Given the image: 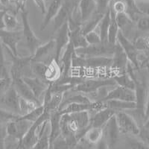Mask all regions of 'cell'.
<instances>
[{"label":"cell","mask_w":149,"mask_h":149,"mask_svg":"<svg viewBox=\"0 0 149 149\" xmlns=\"http://www.w3.org/2000/svg\"><path fill=\"white\" fill-rule=\"evenodd\" d=\"M115 45L107 42H102L95 45H88L84 48L74 49L75 54L82 58L107 57L112 58L115 50Z\"/></svg>","instance_id":"1"},{"label":"cell","mask_w":149,"mask_h":149,"mask_svg":"<svg viewBox=\"0 0 149 149\" xmlns=\"http://www.w3.org/2000/svg\"><path fill=\"white\" fill-rule=\"evenodd\" d=\"M5 29L7 31H17L18 27V20L14 14L10 11H6L4 16Z\"/></svg>","instance_id":"33"},{"label":"cell","mask_w":149,"mask_h":149,"mask_svg":"<svg viewBox=\"0 0 149 149\" xmlns=\"http://www.w3.org/2000/svg\"><path fill=\"white\" fill-rule=\"evenodd\" d=\"M102 102H104V108L112 109L116 111H125L136 108V103L134 102H125L120 100H107Z\"/></svg>","instance_id":"23"},{"label":"cell","mask_w":149,"mask_h":149,"mask_svg":"<svg viewBox=\"0 0 149 149\" xmlns=\"http://www.w3.org/2000/svg\"><path fill=\"white\" fill-rule=\"evenodd\" d=\"M116 42L123 49L129 62L132 63L133 66H135L136 68L139 69V63H138V54H139L138 51L135 49L132 42L125 35H124L120 30L117 34Z\"/></svg>","instance_id":"8"},{"label":"cell","mask_w":149,"mask_h":149,"mask_svg":"<svg viewBox=\"0 0 149 149\" xmlns=\"http://www.w3.org/2000/svg\"><path fill=\"white\" fill-rule=\"evenodd\" d=\"M39 104L36 103V102H32V101H29L26 98H23L19 96V116H24L26 114L29 113V112L35 109L36 107H38Z\"/></svg>","instance_id":"32"},{"label":"cell","mask_w":149,"mask_h":149,"mask_svg":"<svg viewBox=\"0 0 149 149\" xmlns=\"http://www.w3.org/2000/svg\"><path fill=\"white\" fill-rule=\"evenodd\" d=\"M115 118L120 133L138 136L139 127L132 116L125 111H117L115 113Z\"/></svg>","instance_id":"5"},{"label":"cell","mask_w":149,"mask_h":149,"mask_svg":"<svg viewBox=\"0 0 149 149\" xmlns=\"http://www.w3.org/2000/svg\"><path fill=\"white\" fill-rule=\"evenodd\" d=\"M8 78H10V72L8 69L7 63L5 61L3 46L0 41V79H8Z\"/></svg>","instance_id":"34"},{"label":"cell","mask_w":149,"mask_h":149,"mask_svg":"<svg viewBox=\"0 0 149 149\" xmlns=\"http://www.w3.org/2000/svg\"><path fill=\"white\" fill-rule=\"evenodd\" d=\"M116 21L119 30L122 32L124 30H125L126 28H128L129 26H131L134 22L126 13L116 14Z\"/></svg>","instance_id":"35"},{"label":"cell","mask_w":149,"mask_h":149,"mask_svg":"<svg viewBox=\"0 0 149 149\" xmlns=\"http://www.w3.org/2000/svg\"><path fill=\"white\" fill-rule=\"evenodd\" d=\"M148 121L139 126V131L138 136H140L142 142H146V144H148Z\"/></svg>","instance_id":"46"},{"label":"cell","mask_w":149,"mask_h":149,"mask_svg":"<svg viewBox=\"0 0 149 149\" xmlns=\"http://www.w3.org/2000/svg\"><path fill=\"white\" fill-rule=\"evenodd\" d=\"M61 113L58 110L50 113L49 119L50 146L52 142L61 136Z\"/></svg>","instance_id":"17"},{"label":"cell","mask_w":149,"mask_h":149,"mask_svg":"<svg viewBox=\"0 0 149 149\" xmlns=\"http://www.w3.org/2000/svg\"><path fill=\"white\" fill-rule=\"evenodd\" d=\"M81 27L74 29V30L70 31V42L73 45L74 49L84 48L88 46V43L85 39V36L82 34Z\"/></svg>","instance_id":"25"},{"label":"cell","mask_w":149,"mask_h":149,"mask_svg":"<svg viewBox=\"0 0 149 149\" xmlns=\"http://www.w3.org/2000/svg\"><path fill=\"white\" fill-rule=\"evenodd\" d=\"M21 116L14 114L8 110L0 107V124L6 125L10 121H14L17 119Z\"/></svg>","instance_id":"40"},{"label":"cell","mask_w":149,"mask_h":149,"mask_svg":"<svg viewBox=\"0 0 149 149\" xmlns=\"http://www.w3.org/2000/svg\"><path fill=\"white\" fill-rule=\"evenodd\" d=\"M112 78L114 80L116 85L130 89V90H134L135 89V82L126 72L124 73H119L118 74H116L112 77Z\"/></svg>","instance_id":"29"},{"label":"cell","mask_w":149,"mask_h":149,"mask_svg":"<svg viewBox=\"0 0 149 149\" xmlns=\"http://www.w3.org/2000/svg\"><path fill=\"white\" fill-rule=\"evenodd\" d=\"M110 21L108 28V31H107V42H109L110 44L115 45L116 43L117 34L119 33V29L118 27L116 21V14L113 12V9L111 8V6H110Z\"/></svg>","instance_id":"24"},{"label":"cell","mask_w":149,"mask_h":149,"mask_svg":"<svg viewBox=\"0 0 149 149\" xmlns=\"http://www.w3.org/2000/svg\"><path fill=\"white\" fill-rule=\"evenodd\" d=\"M110 6L116 14L125 13L126 11V5L123 0H117L114 2H112Z\"/></svg>","instance_id":"45"},{"label":"cell","mask_w":149,"mask_h":149,"mask_svg":"<svg viewBox=\"0 0 149 149\" xmlns=\"http://www.w3.org/2000/svg\"><path fill=\"white\" fill-rule=\"evenodd\" d=\"M117 111L112 109L105 108L95 112L93 118H90V126L92 127H103L107 121L113 116Z\"/></svg>","instance_id":"18"},{"label":"cell","mask_w":149,"mask_h":149,"mask_svg":"<svg viewBox=\"0 0 149 149\" xmlns=\"http://www.w3.org/2000/svg\"><path fill=\"white\" fill-rule=\"evenodd\" d=\"M43 112H44V107H43V105L41 104L39 105L38 107H37L33 110H31V112H29V113L24 116H21L20 118L33 123V122H34L36 120L39 119L40 117L42 116V114L43 113Z\"/></svg>","instance_id":"37"},{"label":"cell","mask_w":149,"mask_h":149,"mask_svg":"<svg viewBox=\"0 0 149 149\" xmlns=\"http://www.w3.org/2000/svg\"><path fill=\"white\" fill-rule=\"evenodd\" d=\"M12 85L11 78L8 79H0V95L5 93Z\"/></svg>","instance_id":"49"},{"label":"cell","mask_w":149,"mask_h":149,"mask_svg":"<svg viewBox=\"0 0 149 149\" xmlns=\"http://www.w3.org/2000/svg\"><path fill=\"white\" fill-rule=\"evenodd\" d=\"M63 0H53L50 3L49 8L46 9L45 17L42 24L40 25V31H43L46 29L49 24L51 22L59 11L61 5L63 4Z\"/></svg>","instance_id":"21"},{"label":"cell","mask_w":149,"mask_h":149,"mask_svg":"<svg viewBox=\"0 0 149 149\" xmlns=\"http://www.w3.org/2000/svg\"><path fill=\"white\" fill-rule=\"evenodd\" d=\"M133 45L138 52L148 53V37H139L132 42Z\"/></svg>","instance_id":"38"},{"label":"cell","mask_w":149,"mask_h":149,"mask_svg":"<svg viewBox=\"0 0 149 149\" xmlns=\"http://www.w3.org/2000/svg\"><path fill=\"white\" fill-rule=\"evenodd\" d=\"M135 2L137 3V2H148V0H135Z\"/></svg>","instance_id":"55"},{"label":"cell","mask_w":149,"mask_h":149,"mask_svg":"<svg viewBox=\"0 0 149 149\" xmlns=\"http://www.w3.org/2000/svg\"><path fill=\"white\" fill-rule=\"evenodd\" d=\"M103 15L98 14H94L88 20H86V22H83L81 27V30L84 35H85L87 33L90 32L92 31L95 30L97 27H98V24L100 22L101 19H102Z\"/></svg>","instance_id":"30"},{"label":"cell","mask_w":149,"mask_h":149,"mask_svg":"<svg viewBox=\"0 0 149 149\" xmlns=\"http://www.w3.org/2000/svg\"><path fill=\"white\" fill-rule=\"evenodd\" d=\"M136 26L139 30L148 32L149 29V19L148 15H142V17H139L136 21Z\"/></svg>","instance_id":"43"},{"label":"cell","mask_w":149,"mask_h":149,"mask_svg":"<svg viewBox=\"0 0 149 149\" xmlns=\"http://www.w3.org/2000/svg\"><path fill=\"white\" fill-rule=\"evenodd\" d=\"M128 63V59L124 52L123 49H122L120 45L116 42L114 53L112 56L111 69L117 70L120 73L125 72Z\"/></svg>","instance_id":"14"},{"label":"cell","mask_w":149,"mask_h":149,"mask_svg":"<svg viewBox=\"0 0 149 149\" xmlns=\"http://www.w3.org/2000/svg\"><path fill=\"white\" fill-rule=\"evenodd\" d=\"M48 63L45 62H32L31 65V70L37 78L44 79V73ZM45 80V79H44Z\"/></svg>","instance_id":"39"},{"label":"cell","mask_w":149,"mask_h":149,"mask_svg":"<svg viewBox=\"0 0 149 149\" xmlns=\"http://www.w3.org/2000/svg\"><path fill=\"white\" fill-rule=\"evenodd\" d=\"M77 9L83 23L95 14V0H79Z\"/></svg>","instance_id":"19"},{"label":"cell","mask_w":149,"mask_h":149,"mask_svg":"<svg viewBox=\"0 0 149 149\" xmlns=\"http://www.w3.org/2000/svg\"><path fill=\"white\" fill-rule=\"evenodd\" d=\"M19 95L13 86H10L3 94L0 95V103L8 109V111L14 114H19Z\"/></svg>","instance_id":"12"},{"label":"cell","mask_w":149,"mask_h":149,"mask_svg":"<svg viewBox=\"0 0 149 149\" xmlns=\"http://www.w3.org/2000/svg\"><path fill=\"white\" fill-rule=\"evenodd\" d=\"M74 7H75V5L72 4V2H70L69 0H63V2L61 5L59 11L53 19H54L53 21V25H54L53 31L54 32H55L63 24L67 22L68 18Z\"/></svg>","instance_id":"16"},{"label":"cell","mask_w":149,"mask_h":149,"mask_svg":"<svg viewBox=\"0 0 149 149\" xmlns=\"http://www.w3.org/2000/svg\"><path fill=\"white\" fill-rule=\"evenodd\" d=\"M6 10H0V29H5L4 25V16H5Z\"/></svg>","instance_id":"53"},{"label":"cell","mask_w":149,"mask_h":149,"mask_svg":"<svg viewBox=\"0 0 149 149\" xmlns=\"http://www.w3.org/2000/svg\"><path fill=\"white\" fill-rule=\"evenodd\" d=\"M10 78H11L12 86H14L19 96L29 101L36 102L39 104H42V103L36 98V97L34 95L29 86L23 81L22 77L14 76L10 77Z\"/></svg>","instance_id":"15"},{"label":"cell","mask_w":149,"mask_h":149,"mask_svg":"<svg viewBox=\"0 0 149 149\" xmlns=\"http://www.w3.org/2000/svg\"><path fill=\"white\" fill-rule=\"evenodd\" d=\"M21 18L22 22V39L25 40L26 46L31 52V55H32L37 48L42 44L40 40L36 36L34 31L32 30L29 23V11L25 10H20Z\"/></svg>","instance_id":"3"},{"label":"cell","mask_w":149,"mask_h":149,"mask_svg":"<svg viewBox=\"0 0 149 149\" xmlns=\"http://www.w3.org/2000/svg\"><path fill=\"white\" fill-rule=\"evenodd\" d=\"M129 142V148L130 149H149L148 144H146V142L142 141L133 140Z\"/></svg>","instance_id":"47"},{"label":"cell","mask_w":149,"mask_h":149,"mask_svg":"<svg viewBox=\"0 0 149 149\" xmlns=\"http://www.w3.org/2000/svg\"><path fill=\"white\" fill-rule=\"evenodd\" d=\"M83 138L89 144L96 145L103 138V128L90 127L85 132Z\"/></svg>","instance_id":"26"},{"label":"cell","mask_w":149,"mask_h":149,"mask_svg":"<svg viewBox=\"0 0 149 149\" xmlns=\"http://www.w3.org/2000/svg\"><path fill=\"white\" fill-rule=\"evenodd\" d=\"M6 127L5 125L0 124V149H5V142H6Z\"/></svg>","instance_id":"48"},{"label":"cell","mask_w":149,"mask_h":149,"mask_svg":"<svg viewBox=\"0 0 149 149\" xmlns=\"http://www.w3.org/2000/svg\"><path fill=\"white\" fill-rule=\"evenodd\" d=\"M27 0H14L13 3L15 5L17 10H22L26 9V5Z\"/></svg>","instance_id":"51"},{"label":"cell","mask_w":149,"mask_h":149,"mask_svg":"<svg viewBox=\"0 0 149 149\" xmlns=\"http://www.w3.org/2000/svg\"><path fill=\"white\" fill-rule=\"evenodd\" d=\"M54 40H50L44 44H41L38 46L34 54L31 55V61L32 62H42V60L46 58L47 56L51 54L52 51L54 49Z\"/></svg>","instance_id":"22"},{"label":"cell","mask_w":149,"mask_h":149,"mask_svg":"<svg viewBox=\"0 0 149 149\" xmlns=\"http://www.w3.org/2000/svg\"><path fill=\"white\" fill-rule=\"evenodd\" d=\"M22 39V31H7L0 29V41L15 56H18L17 46Z\"/></svg>","instance_id":"6"},{"label":"cell","mask_w":149,"mask_h":149,"mask_svg":"<svg viewBox=\"0 0 149 149\" xmlns=\"http://www.w3.org/2000/svg\"><path fill=\"white\" fill-rule=\"evenodd\" d=\"M22 78L23 81L29 86L36 98L40 102V97L42 95L44 96L46 90H48L50 85V83L46 81V80L37 78V77H22Z\"/></svg>","instance_id":"11"},{"label":"cell","mask_w":149,"mask_h":149,"mask_svg":"<svg viewBox=\"0 0 149 149\" xmlns=\"http://www.w3.org/2000/svg\"><path fill=\"white\" fill-rule=\"evenodd\" d=\"M126 5L125 13L130 17L133 22H136L140 15H146L139 10L135 0H123Z\"/></svg>","instance_id":"31"},{"label":"cell","mask_w":149,"mask_h":149,"mask_svg":"<svg viewBox=\"0 0 149 149\" xmlns=\"http://www.w3.org/2000/svg\"><path fill=\"white\" fill-rule=\"evenodd\" d=\"M49 149H70V148L66 139L60 136L52 142Z\"/></svg>","instance_id":"44"},{"label":"cell","mask_w":149,"mask_h":149,"mask_svg":"<svg viewBox=\"0 0 149 149\" xmlns=\"http://www.w3.org/2000/svg\"><path fill=\"white\" fill-rule=\"evenodd\" d=\"M103 128V138L108 144L109 148L113 147L119 139L120 130L117 125L115 115L112 116Z\"/></svg>","instance_id":"10"},{"label":"cell","mask_w":149,"mask_h":149,"mask_svg":"<svg viewBox=\"0 0 149 149\" xmlns=\"http://www.w3.org/2000/svg\"><path fill=\"white\" fill-rule=\"evenodd\" d=\"M21 148V143H20V141L18 142V145L17 146V147L15 148L14 149H20Z\"/></svg>","instance_id":"54"},{"label":"cell","mask_w":149,"mask_h":149,"mask_svg":"<svg viewBox=\"0 0 149 149\" xmlns=\"http://www.w3.org/2000/svg\"><path fill=\"white\" fill-rule=\"evenodd\" d=\"M91 102L92 101L90 98L85 96L83 93H79L78 94H74V95L66 97V98H63V101H62L59 108H58V110L64 107L66 105L70 104H90Z\"/></svg>","instance_id":"28"},{"label":"cell","mask_w":149,"mask_h":149,"mask_svg":"<svg viewBox=\"0 0 149 149\" xmlns=\"http://www.w3.org/2000/svg\"><path fill=\"white\" fill-rule=\"evenodd\" d=\"M37 7L40 10V11L42 12V14H45L46 11V9H47V7H46V0H33Z\"/></svg>","instance_id":"50"},{"label":"cell","mask_w":149,"mask_h":149,"mask_svg":"<svg viewBox=\"0 0 149 149\" xmlns=\"http://www.w3.org/2000/svg\"><path fill=\"white\" fill-rule=\"evenodd\" d=\"M110 21V8L106 11L102 17L100 22L98 24V33L101 37L102 42H107V31H108L109 25Z\"/></svg>","instance_id":"27"},{"label":"cell","mask_w":149,"mask_h":149,"mask_svg":"<svg viewBox=\"0 0 149 149\" xmlns=\"http://www.w3.org/2000/svg\"><path fill=\"white\" fill-rule=\"evenodd\" d=\"M84 36L85 39H86L88 45H95L102 42L99 33H98V31H97L96 30L92 31L90 32L85 34Z\"/></svg>","instance_id":"42"},{"label":"cell","mask_w":149,"mask_h":149,"mask_svg":"<svg viewBox=\"0 0 149 149\" xmlns=\"http://www.w3.org/2000/svg\"><path fill=\"white\" fill-rule=\"evenodd\" d=\"M74 54V48L72 42H69V44L64 49V52L61 56L59 61V64L61 69V77L66 78L70 76V74L72 71V61L73 55Z\"/></svg>","instance_id":"13"},{"label":"cell","mask_w":149,"mask_h":149,"mask_svg":"<svg viewBox=\"0 0 149 149\" xmlns=\"http://www.w3.org/2000/svg\"><path fill=\"white\" fill-rule=\"evenodd\" d=\"M61 77V69L58 62L54 58L49 61L44 73V79L52 84L60 79Z\"/></svg>","instance_id":"20"},{"label":"cell","mask_w":149,"mask_h":149,"mask_svg":"<svg viewBox=\"0 0 149 149\" xmlns=\"http://www.w3.org/2000/svg\"><path fill=\"white\" fill-rule=\"evenodd\" d=\"M113 86H116V84L112 78L88 79L84 80L82 83L74 86L73 90L81 93H94L102 88Z\"/></svg>","instance_id":"4"},{"label":"cell","mask_w":149,"mask_h":149,"mask_svg":"<svg viewBox=\"0 0 149 149\" xmlns=\"http://www.w3.org/2000/svg\"><path fill=\"white\" fill-rule=\"evenodd\" d=\"M56 35L54 37V51L55 57L54 59L59 63L60 58L61 57L62 51L64 50L69 42H70V30L68 27L67 22L63 24L58 30L56 31Z\"/></svg>","instance_id":"7"},{"label":"cell","mask_w":149,"mask_h":149,"mask_svg":"<svg viewBox=\"0 0 149 149\" xmlns=\"http://www.w3.org/2000/svg\"><path fill=\"white\" fill-rule=\"evenodd\" d=\"M50 143H49V130H48L47 127L42 133L37 141L34 146L31 149H49Z\"/></svg>","instance_id":"36"},{"label":"cell","mask_w":149,"mask_h":149,"mask_svg":"<svg viewBox=\"0 0 149 149\" xmlns=\"http://www.w3.org/2000/svg\"><path fill=\"white\" fill-rule=\"evenodd\" d=\"M113 0H95V14L104 15L109 9Z\"/></svg>","instance_id":"41"},{"label":"cell","mask_w":149,"mask_h":149,"mask_svg":"<svg viewBox=\"0 0 149 149\" xmlns=\"http://www.w3.org/2000/svg\"><path fill=\"white\" fill-rule=\"evenodd\" d=\"M10 2H12V3H13V2H14V0H10Z\"/></svg>","instance_id":"56"},{"label":"cell","mask_w":149,"mask_h":149,"mask_svg":"<svg viewBox=\"0 0 149 149\" xmlns=\"http://www.w3.org/2000/svg\"><path fill=\"white\" fill-rule=\"evenodd\" d=\"M96 145V149H110L108 144H107V142L105 141V139L104 138H102Z\"/></svg>","instance_id":"52"},{"label":"cell","mask_w":149,"mask_h":149,"mask_svg":"<svg viewBox=\"0 0 149 149\" xmlns=\"http://www.w3.org/2000/svg\"><path fill=\"white\" fill-rule=\"evenodd\" d=\"M112 58L107 57H91V58H82L73 55L72 61V67L81 68V69H104L111 68Z\"/></svg>","instance_id":"2"},{"label":"cell","mask_w":149,"mask_h":149,"mask_svg":"<svg viewBox=\"0 0 149 149\" xmlns=\"http://www.w3.org/2000/svg\"><path fill=\"white\" fill-rule=\"evenodd\" d=\"M135 91L134 90L116 85L113 90L107 92V94L102 97L100 100H120L135 102Z\"/></svg>","instance_id":"9"}]
</instances>
